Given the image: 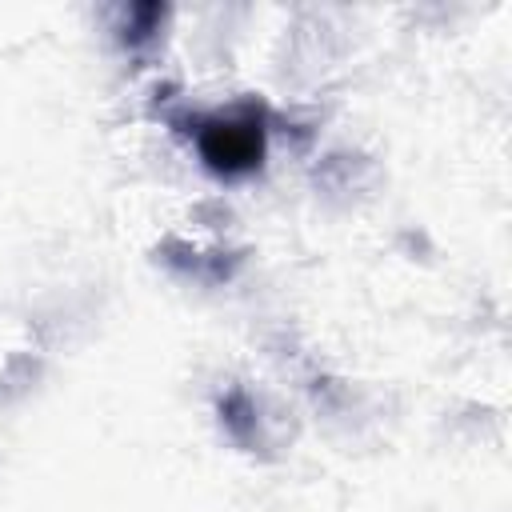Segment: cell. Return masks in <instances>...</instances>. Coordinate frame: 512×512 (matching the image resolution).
Wrapping results in <instances>:
<instances>
[{"instance_id": "1", "label": "cell", "mask_w": 512, "mask_h": 512, "mask_svg": "<svg viewBox=\"0 0 512 512\" xmlns=\"http://www.w3.org/2000/svg\"><path fill=\"white\" fill-rule=\"evenodd\" d=\"M200 152L216 172H248L264 156V128L256 116H224L200 128Z\"/></svg>"}]
</instances>
